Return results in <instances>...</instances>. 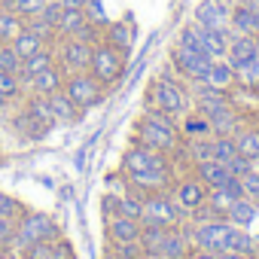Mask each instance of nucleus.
I'll use <instances>...</instances> for the list:
<instances>
[{"label": "nucleus", "instance_id": "nucleus-1", "mask_svg": "<svg viewBox=\"0 0 259 259\" xmlns=\"http://www.w3.org/2000/svg\"><path fill=\"white\" fill-rule=\"evenodd\" d=\"M132 141H141L165 156H180L183 150V135H180V125H177V116L159 110V107H147L138 122H135V138Z\"/></svg>", "mask_w": 259, "mask_h": 259}, {"label": "nucleus", "instance_id": "nucleus-2", "mask_svg": "<svg viewBox=\"0 0 259 259\" xmlns=\"http://www.w3.org/2000/svg\"><path fill=\"white\" fill-rule=\"evenodd\" d=\"M61 238V229L58 223L43 213V210H25L19 217V229H16V238H13V250L25 253V247L37 244V241H55Z\"/></svg>", "mask_w": 259, "mask_h": 259}, {"label": "nucleus", "instance_id": "nucleus-3", "mask_svg": "<svg viewBox=\"0 0 259 259\" xmlns=\"http://www.w3.org/2000/svg\"><path fill=\"white\" fill-rule=\"evenodd\" d=\"M141 223H150V226H186V207L168 192H150L144 195V220Z\"/></svg>", "mask_w": 259, "mask_h": 259}, {"label": "nucleus", "instance_id": "nucleus-4", "mask_svg": "<svg viewBox=\"0 0 259 259\" xmlns=\"http://www.w3.org/2000/svg\"><path fill=\"white\" fill-rule=\"evenodd\" d=\"M150 107H159L171 116H183L186 107H189V98H186V89L180 79H174L171 73H159L153 82H150Z\"/></svg>", "mask_w": 259, "mask_h": 259}, {"label": "nucleus", "instance_id": "nucleus-5", "mask_svg": "<svg viewBox=\"0 0 259 259\" xmlns=\"http://www.w3.org/2000/svg\"><path fill=\"white\" fill-rule=\"evenodd\" d=\"M125 61L128 55H122L119 49H113L110 43H95L92 46V64H89V73L95 79H101L104 85H113L122 73H125Z\"/></svg>", "mask_w": 259, "mask_h": 259}, {"label": "nucleus", "instance_id": "nucleus-6", "mask_svg": "<svg viewBox=\"0 0 259 259\" xmlns=\"http://www.w3.org/2000/svg\"><path fill=\"white\" fill-rule=\"evenodd\" d=\"M79 110H89V107H98L101 101H104V92H107V85L101 82V79H95L89 70H82V73H67L64 76V89H61Z\"/></svg>", "mask_w": 259, "mask_h": 259}, {"label": "nucleus", "instance_id": "nucleus-7", "mask_svg": "<svg viewBox=\"0 0 259 259\" xmlns=\"http://www.w3.org/2000/svg\"><path fill=\"white\" fill-rule=\"evenodd\" d=\"M55 64L67 73H82L92 64V46L76 37H58L55 43Z\"/></svg>", "mask_w": 259, "mask_h": 259}, {"label": "nucleus", "instance_id": "nucleus-8", "mask_svg": "<svg viewBox=\"0 0 259 259\" xmlns=\"http://www.w3.org/2000/svg\"><path fill=\"white\" fill-rule=\"evenodd\" d=\"M210 61H213V58H207V55H201V52H195V49H189V46H183V43H174V46H171V67H174V73L183 76L186 82L204 79Z\"/></svg>", "mask_w": 259, "mask_h": 259}, {"label": "nucleus", "instance_id": "nucleus-9", "mask_svg": "<svg viewBox=\"0 0 259 259\" xmlns=\"http://www.w3.org/2000/svg\"><path fill=\"white\" fill-rule=\"evenodd\" d=\"M171 165V156L141 144V141H132L125 147L122 153V171L125 174H132V171H156V168H168Z\"/></svg>", "mask_w": 259, "mask_h": 259}, {"label": "nucleus", "instance_id": "nucleus-10", "mask_svg": "<svg viewBox=\"0 0 259 259\" xmlns=\"http://www.w3.org/2000/svg\"><path fill=\"white\" fill-rule=\"evenodd\" d=\"M229 229L232 223L229 220H210V223H198L189 232V241L195 250H207V253H223L226 250V241H229Z\"/></svg>", "mask_w": 259, "mask_h": 259}, {"label": "nucleus", "instance_id": "nucleus-11", "mask_svg": "<svg viewBox=\"0 0 259 259\" xmlns=\"http://www.w3.org/2000/svg\"><path fill=\"white\" fill-rule=\"evenodd\" d=\"M229 16H232V4L229 0H201L195 7V19L201 28L210 31H229Z\"/></svg>", "mask_w": 259, "mask_h": 259}, {"label": "nucleus", "instance_id": "nucleus-12", "mask_svg": "<svg viewBox=\"0 0 259 259\" xmlns=\"http://www.w3.org/2000/svg\"><path fill=\"white\" fill-rule=\"evenodd\" d=\"M207 192H210V189H207V186L192 174V171H189L186 177H177V180H174V198H177L186 210H192V207L204 204V201H207Z\"/></svg>", "mask_w": 259, "mask_h": 259}, {"label": "nucleus", "instance_id": "nucleus-13", "mask_svg": "<svg viewBox=\"0 0 259 259\" xmlns=\"http://www.w3.org/2000/svg\"><path fill=\"white\" fill-rule=\"evenodd\" d=\"M25 85H28L31 95H55V92L64 89V70L58 64H52V67H46V70L22 79V92H25Z\"/></svg>", "mask_w": 259, "mask_h": 259}, {"label": "nucleus", "instance_id": "nucleus-14", "mask_svg": "<svg viewBox=\"0 0 259 259\" xmlns=\"http://www.w3.org/2000/svg\"><path fill=\"white\" fill-rule=\"evenodd\" d=\"M189 250H192V241H189L186 226H171L162 232V247H159L162 259H186Z\"/></svg>", "mask_w": 259, "mask_h": 259}, {"label": "nucleus", "instance_id": "nucleus-15", "mask_svg": "<svg viewBox=\"0 0 259 259\" xmlns=\"http://www.w3.org/2000/svg\"><path fill=\"white\" fill-rule=\"evenodd\" d=\"M101 40L110 43L113 49H119L122 55H128V52H132V46H135V25H132V19L107 22L104 31H101Z\"/></svg>", "mask_w": 259, "mask_h": 259}, {"label": "nucleus", "instance_id": "nucleus-16", "mask_svg": "<svg viewBox=\"0 0 259 259\" xmlns=\"http://www.w3.org/2000/svg\"><path fill=\"white\" fill-rule=\"evenodd\" d=\"M259 52V37H250V34H232L229 31V49H226V61L235 67V64H244L250 58H256Z\"/></svg>", "mask_w": 259, "mask_h": 259}, {"label": "nucleus", "instance_id": "nucleus-17", "mask_svg": "<svg viewBox=\"0 0 259 259\" xmlns=\"http://www.w3.org/2000/svg\"><path fill=\"white\" fill-rule=\"evenodd\" d=\"M104 232H107V241H138L141 232H144V223L116 213V217H107Z\"/></svg>", "mask_w": 259, "mask_h": 259}, {"label": "nucleus", "instance_id": "nucleus-18", "mask_svg": "<svg viewBox=\"0 0 259 259\" xmlns=\"http://www.w3.org/2000/svg\"><path fill=\"white\" fill-rule=\"evenodd\" d=\"M229 31L232 34H250V37H256V7L250 4V0H238V4H232Z\"/></svg>", "mask_w": 259, "mask_h": 259}, {"label": "nucleus", "instance_id": "nucleus-19", "mask_svg": "<svg viewBox=\"0 0 259 259\" xmlns=\"http://www.w3.org/2000/svg\"><path fill=\"white\" fill-rule=\"evenodd\" d=\"M204 82L213 85V89H220V92H232V89H238V82H235V67H232L226 58H213V61H210Z\"/></svg>", "mask_w": 259, "mask_h": 259}, {"label": "nucleus", "instance_id": "nucleus-20", "mask_svg": "<svg viewBox=\"0 0 259 259\" xmlns=\"http://www.w3.org/2000/svg\"><path fill=\"white\" fill-rule=\"evenodd\" d=\"M192 174H195L207 189H213V186H226V180L232 177V174H229V168H226L223 162H217V159L195 162V165H192Z\"/></svg>", "mask_w": 259, "mask_h": 259}, {"label": "nucleus", "instance_id": "nucleus-21", "mask_svg": "<svg viewBox=\"0 0 259 259\" xmlns=\"http://www.w3.org/2000/svg\"><path fill=\"white\" fill-rule=\"evenodd\" d=\"M49 107H52V116H55V122H61V125H76L79 119H82V110L64 95V92H55V95H49Z\"/></svg>", "mask_w": 259, "mask_h": 259}, {"label": "nucleus", "instance_id": "nucleus-22", "mask_svg": "<svg viewBox=\"0 0 259 259\" xmlns=\"http://www.w3.org/2000/svg\"><path fill=\"white\" fill-rule=\"evenodd\" d=\"M177 125H180V135H183V141H186V138H210V135H213L210 119H207L204 113H198V110H192V113H183V116L177 119Z\"/></svg>", "mask_w": 259, "mask_h": 259}, {"label": "nucleus", "instance_id": "nucleus-23", "mask_svg": "<svg viewBox=\"0 0 259 259\" xmlns=\"http://www.w3.org/2000/svg\"><path fill=\"white\" fill-rule=\"evenodd\" d=\"M256 213H259V204H256L253 198L241 195V198H235L232 207L226 210V220H229L232 226H244V229H250V223L256 220Z\"/></svg>", "mask_w": 259, "mask_h": 259}, {"label": "nucleus", "instance_id": "nucleus-24", "mask_svg": "<svg viewBox=\"0 0 259 259\" xmlns=\"http://www.w3.org/2000/svg\"><path fill=\"white\" fill-rule=\"evenodd\" d=\"M52 64H55V46H43L40 52H34V55H28V58L22 61L19 76L28 79V76H34V73H40V70H46V67H52Z\"/></svg>", "mask_w": 259, "mask_h": 259}, {"label": "nucleus", "instance_id": "nucleus-25", "mask_svg": "<svg viewBox=\"0 0 259 259\" xmlns=\"http://www.w3.org/2000/svg\"><path fill=\"white\" fill-rule=\"evenodd\" d=\"M226 250H229V253H247V256H256L259 244H256V238H253L244 226H232V229H229Z\"/></svg>", "mask_w": 259, "mask_h": 259}, {"label": "nucleus", "instance_id": "nucleus-26", "mask_svg": "<svg viewBox=\"0 0 259 259\" xmlns=\"http://www.w3.org/2000/svg\"><path fill=\"white\" fill-rule=\"evenodd\" d=\"M107 256L110 259H147V250L138 241H107Z\"/></svg>", "mask_w": 259, "mask_h": 259}, {"label": "nucleus", "instance_id": "nucleus-27", "mask_svg": "<svg viewBox=\"0 0 259 259\" xmlns=\"http://www.w3.org/2000/svg\"><path fill=\"white\" fill-rule=\"evenodd\" d=\"M22 28H25V19L16 10H10L7 4H0V43H10Z\"/></svg>", "mask_w": 259, "mask_h": 259}, {"label": "nucleus", "instance_id": "nucleus-28", "mask_svg": "<svg viewBox=\"0 0 259 259\" xmlns=\"http://www.w3.org/2000/svg\"><path fill=\"white\" fill-rule=\"evenodd\" d=\"M116 213H119V217H132V220H144V198H141L138 192H119ZM116 213H113V217H116Z\"/></svg>", "mask_w": 259, "mask_h": 259}, {"label": "nucleus", "instance_id": "nucleus-29", "mask_svg": "<svg viewBox=\"0 0 259 259\" xmlns=\"http://www.w3.org/2000/svg\"><path fill=\"white\" fill-rule=\"evenodd\" d=\"M201 40H204V49L210 58H226V49H229V31H210V28H201Z\"/></svg>", "mask_w": 259, "mask_h": 259}, {"label": "nucleus", "instance_id": "nucleus-30", "mask_svg": "<svg viewBox=\"0 0 259 259\" xmlns=\"http://www.w3.org/2000/svg\"><path fill=\"white\" fill-rule=\"evenodd\" d=\"M85 22H89L85 10H64L61 19H58V25H55V31H58V37H73Z\"/></svg>", "mask_w": 259, "mask_h": 259}, {"label": "nucleus", "instance_id": "nucleus-31", "mask_svg": "<svg viewBox=\"0 0 259 259\" xmlns=\"http://www.w3.org/2000/svg\"><path fill=\"white\" fill-rule=\"evenodd\" d=\"M10 43H13V49H16V52L22 55V61H25L28 55H34V52H40V49L46 46V43H43V40H40L37 34H31L28 28H22V31H19V34H16V37H13Z\"/></svg>", "mask_w": 259, "mask_h": 259}, {"label": "nucleus", "instance_id": "nucleus-32", "mask_svg": "<svg viewBox=\"0 0 259 259\" xmlns=\"http://www.w3.org/2000/svg\"><path fill=\"white\" fill-rule=\"evenodd\" d=\"M37 122H43V125H55V116H52V107H49V95H31L28 98V107H25Z\"/></svg>", "mask_w": 259, "mask_h": 259}, {"label": "nucleus", "instance_id": "nucleus-33", "mask_svg": "<svg viewBox=\"0 0 259 259\" xmlns=\"http://www.w3.org/2000/svg\"><path fill=\"white\" fill-rule=\"evenodd\" d=\"M235 82L241 89H259V58H250L244 64H235Z\"/></svg>", "mask_w": 259, "mask_h": 259}, {"label": "nucleus", "instance_id": "nucleus-34", "mask_svg": "<svg viewBox=\"0 0 259 259\" xmlns=\"http://www.w3.org/2000/svg\"><path fill=\"white\" fill-rule=\"evenodd\" d=\"M232 138H235V147H238L241 156H247V159H256V156H259V132H250V128H238Z\"/></svg>", "mask_w": 259, "mask_h": 259}, {"label": "nucleus", "instance_id": "nucleus-35", "mask_svg": "<svg viewBox=\"0 0 259 259\" xmlns=\"http://www.w3.org/2000/svg\"><path fill=\"white\" fill-rule=\"evenodd\" d=\"M25 28H28L31 34H37L46 46H55V43H58V31H55V25L43 22L40 16H28V19H25Z\"/></svg>", "mask_w": 259, "mask_h": 259}, {"label": "nucleus", "instance_id": "nucleus-36", "mask_svg": "<svg viewBox=\"0 0 259 259\" xmlns=\"http://www.w3.org/2000/svg\"><path fill=\"white\" fill-rule=\"evenodd\" d=\"M210 153H213V159H217V162H223V165H226V162L238 153L235 138H232V135H213V138H210Z\"/></svg>", "mask_w": 259, "mask_h": 259}, {"label": "nucleus", "instance_id": "nucleus-37", "mask_svg": "<svg viewBox=\"0 0 259 259\" xmlns=\"http://www.w3.org/2000/svg\"><path fill=\"white\" fill-rule=\"evenodd\" d=\"M0 95H7L10 101L22 95V76L19 73H7V70H0Z\"/></svg>", "mask_w": 259, "mask_h": 259}, {"label": "nucleus", "instance_id": "nucleus-38", "mask_svg": "<svg viewBox=\"0 0 259 259\" xmlns=\"http://www.w3.org/2000/svg\"><path fill=\"white\" fill-rule=\"evenodd\" d=\"M7 7L16 10L22 19H28V16H37V13L46 7V0H7Z\"/></svg>", "mask_w": 259, "mask_h": 259}, {"label": "nucleus", "instance_id": "nucleus-39", "mask_svg": "<svg viewBox=\"0 0 259 259\" xmlns=\"http://www.w3.org/2000/svg\"><path fill=\"white\" fill-rule=\"evenodd\" d=\"M16 229H19V217H0V247H13V238H16Z\"/></svg>", "mask_w": 259, "mask_h": 259}, {"label": "nucleus", "instance_id": "nucleus-40", "mask_svg": "<svg viewBox=\"0 0 259 259\" xmlns=\"http://www.w3.org/2000/svg\"><path fill=\"white\" fill-rule=\"evenodd\" d=\"M28 207L19 201V198H13V195H7V192H0V217H22Z\"/></svg>", "mask_w": 259, "mask_h": 259}, {"label": "nucleus", "instance_id": "nucleus-41", "mask_svg": "<svg viewBox=\"0 0 259 259\" xmlns=\"http://www.w3.org/2000/svg\"><path fill=\"white\" fill-rule=\"evenodd\" d=\"M82 10H85V19H89L92 25H98V28H104V25L110 22V19L104 16V10H101V0H85Z\"/></svg>", "mask_w": 259, "mask_h": 259}, {"label": "nucleus", "instance_id": "nucleus-42", "mask_svg": "<svg viewBox=\"0 0 259 259\" xmlns=\"http://www.w3.org/2000/svg\"><path fill=\"white\" fill-rule=\"evenodd\" d=\"M52 259H76V250H73V244L64 235L52 241Z\"/></svg>", "mask_w": 259, "mask_h": 259}, {"label": "nucleus", "instance_id": "nucleus-43", "mask_svg": "<svg viewBox=\"0 0 259 259\" xmlns=\"http://www.w3.org/2000/svg\"><path fill=\"white\" fill-rule=\"evenodd\" d=\"M61 13H64V7H61V0H46V7L37 13L43 22H49V25H58V19H61Z\"/></svg>", "mask_w": 259, "mask_h": 259}, {"label": "nucleus", "instance_id": "nucleus-44", "mask_svg": "<svg viewBox=\"0 0 259 259\" xmlns=\"http://www.w3.org/2000/svg\"><path fill=\"white\" fill-rule=\"evenodd\" d=\"M226 168H229V174H232V177H244V174L250 171V159H247V156H241V153H235V156L226 162Z\"/></svg>", "mask_w": 259, "mask_h": 259}, {"label": "nucleus", "instance_id": "nucleus-45", "mask_svg": "<svg viewBox=\"0 0 259 259\" xmlns=\"http://www.w3.org/2000/svg\"><path fill=\"white\" fill-rule=\"evenodd\" d=\"M28 259H52V241H37L31 247H25Z\"/></svg>", "mask_w": 259, "mask_h": 259}, {"label": "nucleus", "instance_id": "nucleus-46", "mask_svg": "<svg viewBox=\"0 0 259 259\" xmlns=\"http://www.w3.org/2000/svg\"><path fill=\"white\" fill-rule=\"evenodd\" d=\"M241 186H244V195H247V198H253V201L259 204V174L247 171V174L241 177Z\"/></svg>", "mask_w": 259, "mask_h": 259}, {"label": "nucleus", "instance_id": "nucleus-47", "mask_svg": "<svg viewBox=\"0 0 259 259\" xmlns=\"http://www.w3.org/2000/svg\"><path fill=\"white\" fill-rule=\"evenodd\" d=\"M116 201H119V192H107L104 195V201H101L104 204V217H113L116 213Z\"/></svg>", "mask_w": 259, "mask_h": 259}, {"label": "nucleus", "instance_id": "nucleus-48", "mask_svg": "<svg viewBox=\"0 0 259 259\" xmlns=\"http://www.w3.org/2000/svg\"><path fill=\"white\" fill-rule=\"evenodd\" d=\"M186 259H217V253H207V250H195V247H192Z\"/></svg>", "mask_w": 259, "mask_h": 259}, {"label": "nucleus", "instance_id": "nucleus-49", "mask_svg": "<svg viewBox=\"0 0 259 259\" xmlns=\"http://www.w3.org/2000/svg\"><path fill=\"white\" fill-rule=\"evenodd\" d=\"M217 259H256V256H247V253H229V250H223V253H217Z\"/></svg>", "mask_w": 259, "mask_h": 259}, {"label": "nucleus", "instance_id": "nucleus-50", "mask_svg": "<svg viewBox=\"0 0 259 259\" xmlns=\"http://www.w3.org/2000/svg\"><path fill=\"white\" fill-rule=\"evenodd\" d=\"M61 7H64V10H82L85 0H61Z\"/></svg>", "mask_w": 259, "mask_h": 259}, {"label": "nucleus", "instance_id": "nucleus-51", "mask_svg": "<svg viewBox=\"0 0 259 259\" xmlns=\"http://www.w3.org/2000/svg\"><path fill=\"white\" fill-rule=\"evenodd\" d=\"M19 256H22V253H19V250H13V247H7L4 253H0V259H19Z\"/></svg>", "mask_w": 259, "mask_h": 259}, {"label": "nucleus", "instance_id": "nucleus-52", "mask_svg": "<svg viewBox=\"0 0 259 259\" xmlns=\"http://www.w3.org/2000/svg\"><path fill=\"white\" fill-rule=\"evenodd\" d=\"M250 171H253V174H259V156H256V159H250Z\"/></svg>", "mask_w": 259, "mask_h": 259}, {"label": "nucleus", "instance_id": "nucleus-53", "mask_svg": "<svg viewBox=\"0 0 259 259\" xmlns=\"http://www.w3.org/2000/svg\"><path fill=\"white\" fill-rule=\"evenodd\" d=\"M7 104H10V98H7V95H0V113L7 110Z\"/></svg>", "mask_w": 259, "mask_h": 259}, {"label": "nucleus", "instance_id": "nucleus-54", "mask_svg": "<svg viewBox=\"0 0 259 259\" xmlns=\"http://www.w3.org/2000/svg\"><path fill=\"white\" fill-rule=\"evenodd\" d=\"M4 162H7V153H4V150H0V165H4Z\"/></svg>", "mask_w": 259, "mask_h": 259}, {"label": "nucleus", "instance_id": "nucleus-55", "mask_svg": "<svg viewBox=\"0 0 259 259\" xmlns=\"http://www.w3.org/2000/svg\"><path fill=\"white\" fill-rule=\"evenodd\" d=\"M250 4H253V7H256V10H259V0H250Z\"/></svg>", "mask_w": 259, "mask_h": 259}, {"label": "nucleus", "instance_id": "nucleus-56", "mask_svg": "<svg viewBox=\"0 0 259 259\" xmlns=\"http://www.w3.org/2000/svg\"><path fill=\"white\" fill-rule=\"evenodd\" d=\"M19 259H28V256H25V253H22V256H19Z\"/></svg>", "mask_w": 259, "mask_h": 259}, {"label": "nucleus", "instance_id": "nucleus-57", "mask_svg": "<svg viewBox=\"0 0 259 259\" xmlns=\"http://www.w3.org/2000/svg\"><path fill=\"white\" fill-rule=\"evenodd\" d=\"M0 4H7V0H0Z\"/></svg>", "mask_w": 259, "mask_h": 259}, {"label": "nucleus", "instance_id": "nucleus-58", "mask_svg": "<svg viewBox=\"0 0 259 259\" xmlns=\"http://www.w3.org/2000/svg\"><path fill=\"white\" fill-rule=\"evenodd\" d=\"M0 253H4V247H0Z\"/></svg>", "mask_w": 259, "mask_h": 259}, {"label": "nucleus", "instance_id": "nucleus-59", "mask_svg": "<svg viewBox=\"0 0 259 259\" xmlns=\"http://www.w3.org/2000/svg\"><path fill=\"white\" fill-rule=\"evenodd\" d=\"M256 256H259V250H256Z\"/></svg>", "mask_w": 259, "mask_h": 259}, {"label": "nucleus", "instance_id": "nucleus-60", "mask_svg": "<svg viewBox=\"0 0 259 259\" xmlns=\"http://www.w3.org/2000/svg\"><path fill=\"white\" fill-rule=\"evenodd\" d=\"M256 259H259V256H256Z\"/></svg>", "mask_w": 259, "mask_h": 259}]
</instances>
